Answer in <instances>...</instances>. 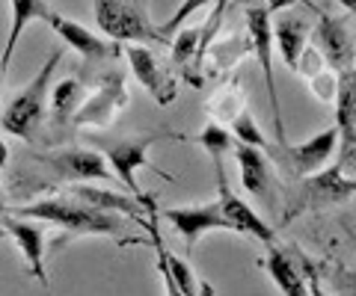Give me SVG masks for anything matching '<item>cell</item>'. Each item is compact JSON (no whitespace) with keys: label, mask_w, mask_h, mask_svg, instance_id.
Instances as JSON below:
<instances>
[{"label":"cell","mask_w":356,"mask_h":296,"mask_svg":"<svg viewBox=\"0 0 356 296\" xmlns=\"http://www.w3.org/2000/svg\"><path fill=\"white\" fill-rule=\"evenodd\" d=\"M18 219H42V223H54L65 228L69 234H113L125 237V225L116 214H98L92 207H83L81 202L69 199V195H54V199L30 202L15 211Z\"/></svg>","instance_id":"obj_1"},{"label":"cell","mask_w":356,"mask_h":296,"mask_svg":"<svg viewBox=\"0 0 356 296\" xmlns=\"http://www.w3.org/2000/svg\"><path fill=\"white\" fill-rule=\"evenodd\" d=\"M60 60H63V51H54L51 57L44 60L42 69L36 71V78L3 107V113H0V128H3L6 134H13L24 142L36 139L39 122L44 116V104H48V98H51V78H54V71H57Z\"/></svg>","instance_id":"obj_2"},{"label":"cell","mask_w":356,"mask_h":296,"mask_svg":"<svg viewBox=\"0 0 356 296\" xmlns=\"http://www.w3.org/2000/svg\"><path fill=\"white\" fill-rule=\"evenodd\" d=\"M95 12V24L102 27L113 42H128V45H158V48H170V42L161 36V30L152 24L149 18V6L140 0L131 3H119V0H98L92 6Z\"/></svg>","instance_id":"obj_3"},{"label":"cell","mask_w":356,"mask_h":296,"mask_svg":"<svg viewBox=\"0 0 356 296\" xmlns=\"http://www.w3.org/2000/svg\"><path fill=\"white\" fill-rule=\"evenodd\" d=\"M161 139H175V134L170 130H161V134H146V137H131V139H107V142H95L98 155L110 163V172L125 184V190L131 199H137L149 214H154V202L149 199L143 187L137 184V172L143 166H149V148Z\"/></svg>","instance_id":"obj_4"},{"label":"cell","mask_w":356,"mask_h":296,"mask_svg":"<svg viewBox=\"0 0 356 296\" xmlns=\"http://www.w3.org/2000/svg\"><path fill=\"white\" fill-rule=\"evenodd\" d=\"M356 195V178L344 175V163H332L324 172L312 175V178H303L300 187L291 193V199L285 204V216L282 223H291L294 216H303L312 211H324V207L341 204Z\"/></svg>","instance_id":"obj_5"},{"label":"cell","mask_w":356,"mask_h":296,"mask_svg":"<svg viewBox=\"0 0 356 296\" xmlns=\"http://www.w3.org/2000/svg\"><path fill=\"white\" fill-rule=\"evenodd\" d=\"M280 3H255L247 6V36L250 45L255 51V60L261 65V78H264V89L270 98V110H273V128H276V142L285 146V122H282V107H280V95H276V80H273V12Z\"/></svg>","instance_id":"obj_6"},{"label":"cell","mask_w":356,"mask_h":296,"mask_svg":"<svg viewBox=\"0 0 356 296\" xmlns=\"http://www.w3.org/2000/svg\"><path fill=\"white\" fill-rule=\"evenodd\" d=\"M339 148V130L336 125L321 130V134L309 137L306 142H297V146H291V142H285V146H280V142H273L270 151H267V157H270L276 166H282L291 178L303 181V178H312V175L324 172L330 157L336 155Z\"/></svg>","instance_id":"obj_7"},{"label":"cell","mask_w":356,"mask_h":296,"mask_svg":"<svg viewBox=\"0 0 356 296\" xmlns=\"http://www.w3.org/2000/svg\"><path fill=\"white\" fill-rule=\"evenodd\" d=\"M39 169L51 175V181L63 184H83V181H113L107 160L98 151L89 148H65V151H51V155H36Z\"/></svg>","instance_id":"obj_8"},{"label":"cell","mask_w":356,"mask_h":296,"mask_svg":"<svg viewBox=\"0 0 356 296\" xmlns=\"http://www.w3.org/2000/svg\"><path fill=\"white\" fill-rule=\"evenodd\" d=\"M125 57L131 65V74L140 80L143 89L154 98V104L170 107L178 98V78L172 71V62L161 60L152 48H140V45L125 48Z\"/></svg>","instance_id":"obj_9"},{"label":"cell","mask_w":356,"mask_h":296,"mask_svg":"<svg viewBox=\"0 0 356 296\" xmlns=\"http://www.w3.org/2000/svg\"><path fill=\"white\" fill-rule=\"evenodd\" d=\"M214 178H217V204L222 211V219L229 223V228L235 234H247V237H255L259 243L264 246H273L276 240V228L270 223H264V219L252 211V207L235 195V190L229 187V178H226V166L214 169Z\"/></svg>","instance_id":"obj_10"},{"label":"cell","mask_w":356,"mask_h":296,"mask_svg":"<svg viewBox=\"0 0 356 296\" xmlns=\"http://www.w3.org/2000/svg\"><path fill=\"white\" fill-rule=\"evenodd\" d=\"M128 104V95H125V80H122L119 71H110L102 78L98 89L92 92L83 101V107L77 110L74 116V128H86V125H95V128H110L113 119L122 107Z\"/></svg>","instance_id":"obj_11"},{"label":"cell","mask_w":356,"mask_h":296,"mask_svg":"<svg viewBox=\"0 0 356 296\" xmlns=\"http://www.w3.org/2000/svg\"><path fill=\"white\" fill-rule=\"evenodd\" d=\"M161 216L184 237L187 252H193L199 237H205L208 232H232L229 223L222 219L217 199L208 204H193V207H170V211H163Z\"/></svg>","instance_id":"obj_12"},{"label":"cell","mask_w":356,"mask_h":296,"mask_svg":"<svg viewBox=\"0 0 356 296\" xmlns=\"http://www.w3.org/2000/svg\"><path fill=\"white\" fill-rule=\"evenodd\" d=\"M309 36H312V24L297 15L294 3H280L273 12V42L282 53V62L288 69L297 71V62L303 57V51L309 48Z\"/></svg>","instance_id":"obj_13"},{"label":"cell","mask_w":356,"mask_h":296,"mask_svg":"<svg viewBox=\"0 0 356 296\" xmlns=\"http://www.w3.org/2000/svg\"><path fill=\"white\" fill-rule=\"evenodd\" d=\"M63 195H69V199L74 202H81L83 207H92V211L98 214H122V216H131V219H137V223L146 228H152V223L143 214H149L146 207H143L137 199H131V195L125 193H116V190H98L92 187V184H72V187H65Z\"/></svg>","instance_id":"obj_14"},{"label":"cell","mask_w":356,"mask_h":296,"mask_svg":"<svg viewBox=\"0 0 356 296\" xmlns=\"http://www.w3.org/2000/svg\"><path fill=\"white\" fill-rule=\"evenodd\" d=\"M315 45L324 53L327 65L336 74L348 71L356 65V51L350 42V33L344 27L341 18H332L327 12H318V27H315Z\"/></svg>","instance_id":"obj_15"},{"label":"cell","mask_w":356,"mask_h":296,"mask_svg":"<svg viewBox=\"0 0 356 296\" xmlns=\"http://www.w3.org/2000/svg\"><path fill=\"white\" fill-rule=\"evenodd\" d=\"M44 24H48L57 36L65 42V48L77 51L83 60H107V57H116V51L107 45L104 39H98L95 33H89L83 24H77V21L65 18L63 12H57L54 6H48V12H44Z\"/></svg>","instance_id":"obj_16"},{"label":"cell","mask_w":356,"mask_h":296,"mask_svg":"<svg viewBox=\"0 0 356 296\" xmlns=\"http://www.w3.org/2000/svg\"><path fill=\"white\" fill-rule=\"evenodd\" d=\"M0 232H6L9 237L15 240V246L21 249V255L27 261V270L30 276L36 279L42 288H51V279H48V270H44V232L39 225L27 223V219H18V216H9L3 219Z\"/></svg>","instance_id":"obj_17"},{"label":"cell","mask_w":356,"mask_h":296,"mask_svg":"<svg viewBox=\"0 0 356 296\" xmlns=\"http://www.w3.org/2000/svg\"><path fill=\"white\" fill-rule=\"evenodd\" d=\"M235 160L241 169V184L250 195H255L259 202L267 207H273V169H270V157L259 148L241 146L235 142Z\"/></svg>","instance_id":"obj_18"},{"label":"cell","mask_w":356,"mask_h":296,"mask_svg":"<svg viewBox=\"0 0 356 296\" xmlns=\"http://www.w3.org/2000/svg\"><path fill=\"white\" fill-rule=\"evenodd\" d=\"M264 270L270 272L273 284L280 288L282 296H309V281H306V272L300 270L291 258L285 255L282 249H273L264 255Z\"/></svg>","instance_id":"obj_19"},{"label":"cell","mask_w":356,"mask_h":296,"mask_svg":"<svg viewBox=\"0 0 356 296\" xmlns=\"http://www.w3.org/2000/svg\"><path fill=\"white\" fill-rule=\"evenodd\" d=\"M86 86L77 80V78H65L60 80L57 86H54V92H51V125L54 128H65L69 122H74V116H77V110L83 107L86 101Z\"/></svg>","instance_id":"obj_20"},{"label":"cell","mask_w":356,"mask_h":296,"mask_svg":"<svg viewBox=\"0 0 356 296\" xmlns=\"http://www.w3.org/2000/svg\"><path fill=\"white\" fill-rule=\"evenodd\" d=\"M48 6L51 3H44V0H15L13 6H9V36H6V45H3V53H0V69H9V60H13V53H15V45H18V39H21V33L27 30L30 21H42L44 12H48Z\"/></svg>","instance_id":"obj_21"},{"label":"cell","mask_w":356,"mask_h":296,"mask_svg":"<svg viewBox=\"0 0 356 296\" xmlns=\"http://www.w3.org/2000/svg\"><path fill=\"white\" fill-rule=\"evenodd\" d=\"M199 146H202L208 155H211V163H214V169H220L229 151H235V137H232V130H226L222 125L211 122V125L202 130V134H199Z\"/></svg>","instance_id":"obj_22"},{"label":"cell","mask_w":356,"mask_h":296,"mask_svg":"<svg viewBox=\"0 0 356 296\" xmlns=\"http://www.w3.org/2000/svg\"><path fill=\"white\" fill-rule=\"evenodd\" d=\"M208 113L214 119H222V122H235V119L243 113V95L238 89V80H232L229 89H222L214 95V101H208Z\"/></svg>","instance_id":"obj_23"},{"label":"cell","mask_w":356,"mask_h":296,"mask_svg":"<svg viewBox=\"0 0 356 296\" xmlns=\"http://www.w3.org/2000/svg\"><path fill=\"white\" fill-rule=\"evenodd\" d=\"M232 137H235V142H241V146H250V148H259V151H270L273 142H267V137L261 134V128L255 125V119L243 110V113L232 122Z\"/></svg>","instance_id":"obj_24"},{"label":"cell","mask_w":356,"mask_h":296,"mask_svg":"<svg viewBox=\"0 0 356 296\" xmlns=\"http://www.w3.org/2000/svg\"><path fill=\"white\" fill-rule=\"evenodd\" d=\"M208 3H202V0H193V3H184V6H178V12L172 15V18H166L163 24H158V30H161V36L166 39V42H172L175 39V33L178 30H184V21L191 18V15H196V12H208Z\"/></svg>","instance_id":"obj_25"},{"label":"cell","mask_w":356,"mask_h":296,"mask_svg":"<svg viewBox=\"0 0 356 296\" xmlns=\"http://www.w3.org/2000/svg\"><path fill=\"white\" fill-rule=\"evenodd\" d=\"M306 83H309V89L315 92L318 101H336V92H339L336 71H324V74H318V78H312Z\"/></svg>","instance_id":"obj_26"},{"label":"cell","mask_w":356,"mask_h":296,"mask_svg":"<svg viewBox=\"0 0 356 296\" xmlns=\"http://www.w3.org/2000/svg\"><path fill=\"white\" fill-rule=\"evenodd\" d=\"M303 272H306V281H309V296H327L324 293V288H321V279H318V270L309 264H303Z\"/></svg>","instance_id":"obj_27"},{"label":"cell","mask_w":356,"mask_h":296,"mask_svg":"<svg viewBox=\"0 0 356 296\" xmlns=\"http://www.w3.org/2000/svg\"><path fill=\"white\" fill-rule=\"evenodd\" d=\"M6 160H9V148H6V142L0 139V169L6 166Z\"/></svg>","instance_id":"obj_28"},{"label":"cell","mask_w":356,"mask_h":296,"mask_svg":"<svg viewBox=\"0 0 356 296\" xmlns=\"http://www.w3.org/2000/svg\"><path fill=\"white\" fill-rule=\"evenodd\" d=\"M6 219V199H3V187H0V225H3Z\"/></svg>","instance_id":"obj_29"},{"label":"cell","mask_w":356,"mask_h":296,"mask_svg":"<svg viewBox=\"0 0 356 296\" xmlns=\"http://www.w3.org/2000/svg\"><path fill=\"white\" fill-rule=\"evenodd\" d=\"M344 279H348V288H350V296H356V276H350V272H348V276H344Z\"/></svg>","instance_id":"obj_30"},{"label":"cell","mask_w":356,"mask_h":296,"mask_svg":"<svg viewBox=\"0 0 356 296\" xmlns=\"http://www.w3.org/2000/svg\"><path fill=\"white\" fill-rule=\"evenodd\" d=\"M0 80H3V69H0Z\"/></svg>","instance_id":"obj_31"}]
</instances>
